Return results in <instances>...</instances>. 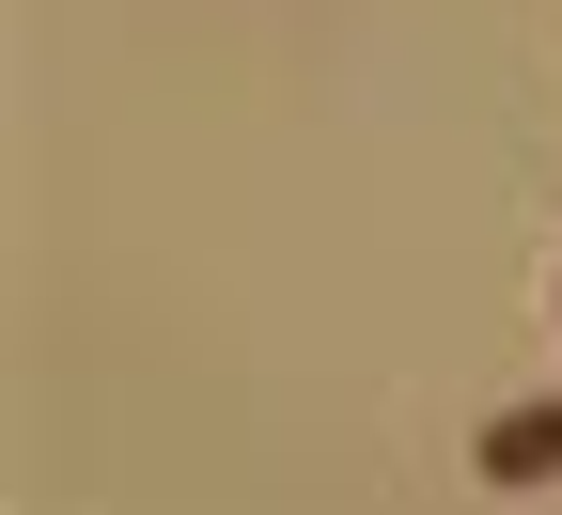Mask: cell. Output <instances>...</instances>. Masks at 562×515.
Masks as SVG:
<instances>
[{
    "instance_id": "6da1fadb",
    "label": "cell",
    "mask_w": 562,
    "mask_h": 515,
    "mask_svg": "<svg viewBox=\"0 0 562 515\" xmlns=\"http://www.w3.org/2000/svg\"><path fill=\"white\" fill-rule=\"evenodd\" d=\"M469 469L501 484V500H516V484H562V391H531V406H501V422L469 437Z\"/></svg>"
}]
</instances>
